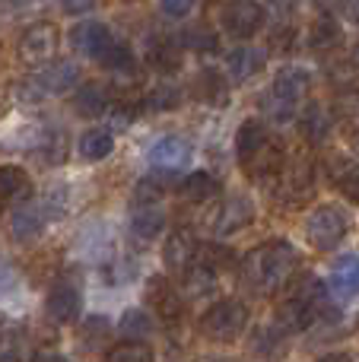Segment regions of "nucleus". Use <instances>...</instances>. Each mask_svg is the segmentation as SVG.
Instances as JSON below:
<instances>
[{
    "label": "nucleus",
    "mask_w": 359,
    "mask_h": 362,
    "mask_svg": "<svg viewBox=\"0 0 359 362\" xmlns=\"http://www.w3.org/2000/svg\"><path fill=\"white\" fill-rule=\"evenodd\" d=\"M296 267H299V255L290 242H283V238H277V242H264L261 248H254L245 261L248 280H252L258 289H264V293L280 289L293 276Z\"/></svg>",
    "instance_id": "nucleus-1"
},
{
    "label": "nucleus",
    "mask_w": 359,
    "mask_h": 362,
    "mask_svg": "<svg viewBox=\"0 0 359 362\" xmlns=\"http://www.w3.org/2000/svg\"><path fill=\"white\" fill-rule=\"evenodd\" d=\"M309 86H312V76L309 70L302 67H283L277 76H273V83L264 89V95H261V108H264V115L271 121H293L299 115V102L309 95Z\"/></svg>",
    "instance_id": "nucleus-2"
},
{
    "label": "nucleus",
    "mask_w": 359,
    "mask_h": 362,
    "mask_svg": "<svg viewBox=\"0 0 359 362\" xmlns=\"http://www.w3.org/2000/svg\"><path fill=\"white\" fill-rule=\"evenodd\" d=\"M347 232H350V216L337 204L315 206L309 213V219H305V242L315 251H334L347 238Z\"/></svg>",
    "instance_id": "nucleus-3"
},
{
    "label": "nucleus",
    "mask_w": 359,
    "mask_h": 362,
    "mask_svg": "<svg viewBox=\"0 0 359 362\" xmlns=\"http://www.w3.org/2000/svg\"><path fill=\"white\" fill-rule=\"evenodd\" d=\"M245 327H248V308L239 299H220L201 318L204 337L216 340V344H233L235 337L245 334Z\"/></svg>",
    "instance_id": "nucleus-4"
},
{
    "label": "nucleus",
    "mask_w": 359,
    "mask_h": 362,
    "mask_svg": "<svg viewBox=\"0 0 359 362\" xmlns=\"http://www.w3.org/2000/svg\"><path fill=\"white\" fill-rule=\"evenodd\" d=\"M261 25H264V6L261 4L235 0V4L223 6V29L239 42H248L252 35H258Z\"/></svg>",
    "instance_id": "nucleus-5"
},
{
    "label": "nucleus",
    "mask_w": 359,
    "mask_h": 362,
    "mask_svg": "<svg viewBox=\"0 0 359 362\" xmlns=\"http://www.w3.org/2000/svg\"><path fill=\"white\" fill-rule=\"evenodd\" d=\"M57 51V29L51 23H35L19 38V57L25 64H45Z\"/></svg>",
    "instance_id": "nucleus-6"
},
{
    "label": "nucleus",
    "mask_w": 359,
    "mask_h": 362,
    "mask_svg": "<svg viewBox=\"0 0 359 362\" xmlns=\"http://www.w3.org/2000/svg\"><path fill=\"white\" fill-rule=\"evenodd\" d=\"M146 302L156 308V315L165 321V325H178L184 318V299L175 286H172L165 276H153L146 283Z\"/></svg>",
    "instance_id": "nucleus-7"
},
{
    "label": "nucleus",
    "mask_w": 359,
    "mask_h": 362,
    "mask_svg": "<svg viewBox=\"0 0 359 362\" xmlns=\"http://www.w3.org/2000/svg\"><path fill=\"white\" fill-rule=\"evenodd\" d=\"M114 35L112 29H108L105 23H99V19H83V23H76V29L70 32V45H73L80 54L93 57V61H99L102 54H105L108 48H112Z\"/></svg>",
    "instance_id": "nucleus-8"
},
{
    "label": "nucleus",
    "mask_w": 359,
    "mask_h": 362,
    "mask_svg": "<svg viewBox=\"0 0 359 362\" xmlns=\"http://www.w3.org/2000/svg\"><path fill=\"white\" fill-rule=\"evenodd\" d=\"M328 286L341 302L356 299L359 296V255L356 251H347V255H341L334 264H331Z\"/></svg>",
    "instance_id": "nucleus-9"
},
{
    "label": "nucleus",
    "mask_w": 359,
    "mask_h": 362,
    "mask_svg": "<svg viewBox=\"0 0 359 362\" xmlns=\"http://www.w3.org/2000/svg\"><path fill=\"white\" fill-rule=\"evenodd\" d=\"M197 248H201V245L194 242V235H191L188 229H175L169 235V242H165V248H163L165 267H169L172 274H182L184 276L197 264Z\"/></svg>",
    "instance_id": "nucleus-10"
},
{
    "label": "nucleus",
    "mask_w": 359,
    "mask_h": 362,
    "mask_svg": "<svg viewBox=\"0 0 359 362\" xmlns=\"http://www.w3.org/2000/svg\"><path fill=\"white\" fill-rule=\"evenodd\" d=\"M254 216V206L248 197H242V194H235V197L223 200V206L216 210V216L210 219L213 223V232L216 235H229V232H239L242 226H248Z\"/></svg>",
    "instance_id": "nucleus-11"
},
{
    "label": "nucleus",
    "mask_w": 359,
    "mask_h": 362,
    "mask_svg": "<svg viewBox=\"0 0 359 362\" xmlns=\"http://www.w3.org/2000/svg\"><path fill=\"white\" fill-rule=\"evenodd\" d=\"M267 64V51L264 48H254V45H239L226 54V74L233 76L235 83H245L252 80L254 74H261Z\"/></svg>",
    "instance_id": "nucleus-12"
},
{
    "label": "nucleus",
    "mask_w": 359,
    "mask_h": 362,
    "mask_svg": "<svg viewBox=\"0 0 359 362\" xmlns=\"http://www.w3.org/2000/svg\"><path fill=\"white\" fill-rule=\"evenodd\" d=\"M45 315H48L54 325H70V321H76V315H80V293H76L70 283L54 286L48 293V299H45Z\"/></svg>",
    "instance_id": "nucleus-13"
},
{
    "label": "nucleus",
    "mask_w": 359,
    "mask_h": 362,
    "mask_svg": "<svg viewBox=\"0 0 359 362\" xmlns=\"http://www.w3.org/2000/svg\"><path fill=\"white\" fill-rule=\"evenodd\" d=\"M188 159H191V144L182 137H163L150 150V163L163 172L182 169V165H188Z\"/></svg>",
    "instance_id": "nucleus-14"
},
{
    "label": "nucleus",
    "mask_w": 359,
    "mask_h": 362,
    "mask_svg": "<svg viewBox=\"0 0 359 362\" xmlns=\"http://www.w3.org/2000/svg\"><path fill=\"white\" fill-rule=\"evenodd\" d=\"M146 64L163 74H172V70L182 67V48L172 35H150L146 38Z\"/></svg>",
    "instance_id": "nucleus-15"
},
{
    "label": "nucleus",
    "mask_w": 359,
    "mask_h": 362,
    "mask_svg": "<svg viewBox=\"0 0 359 362\" xmlns=\"http://www.w3.org/2000/svg\"><path fill=\"white\" fill-rule=\"evenodd\" d=\"M165 226V213L159 204H134V213H131V232L143 242L156 238Z\"/></svg>",
    "instance_id": "nucleus-16"
},
{
    "label": "nucleus",
    "mask_w": 359,
    "mask_h": 362,
    "mask_svg": "<svg viewBox=\"0 0 359 362\" xmlns=\"http://www.w3.org/2000/svg\"><path fill=\"white\" fill-rule=\"evenodd\" d=\"M299 134H302L309 144H322L324 137H328L331 131V112L324 105H318V102H309V105L302 108V115H299Z\"/></svg>",
    "instance_id": "nucleus-17"
},
{
    "label": "nucleus",
    "mask_w": 359,
    "mask_h": 362,
    "mask_svg": "<svg viewBox=\"0 0 359 362\" xmlns=\"http://www.w3.org/2000/svg\"><path fill=\"white\" fill-rule=\"evenodd\" d=\"M194 95L201 102H207V105H226V102H229L226 76H223L220 70H213V67L201 70V74H197V80H194Z\"/></svg>",
    "instance_id": "nucleus-18"
},
{
    "label": "nucleus",
    "mask_w": 359,
    "mask_h": 362,
    "mask_svg": "<svg viewBox=\"0 0 359 362\" xmlns=\"http://www.w3.org/2000/svg\"><path fill=\"white\" fill-rule=\"evenodd\" d=\"M178 194H182L188 204H207L220 194V181H216L210 172H191V175L182 178L178 185Z\"/></svg>",
    "instance_id": "nucleus-19"
},
{
    "label": "nucleus",
    "mask_w": 359,
    "mask_h": 362,
    "mask_svg": "<svg viewBox=\"0 0 359 362\" xmlns=\"http://www.w3.org/2000/svg\"><path fill=\"white\" fill-rule=\"evenodd\" d=\"M108 102H112V93H108L102 83H86V86H80L73 93V108H76V115H83V118L102 115L108 108Z\"/></svg>",
    "instance_id": "nucleus-20"
},
{
    "label": "nucleus",
    "mask_w": 359,
    "mask_h": 362,
    "mask_svg": "<svg viewBox=\"0 0 359 362\" xmlns=\"http://www.w3.org/2000/svg\"><path fill=\"white\" fill-rule=\"evenodd\" d=\"M331 181L350 204H359V159H334L331 163Z\"/></svg>",
    "instance_id": "nucleus-21"
},
{
    "label": "nucleus",
    "mask_w": 359,
    "mask_h": 362,
    "mask_svg": "<svg viewBox=\"0 0 359 362\" xmlns=\"http://www.w3.org/2000/svg\"><path fill=\"white\" fill-rule=\"evenodd\" d=\"M45 226V206L42 204H25L19 206L16 213H13V235L19 238V242H29V238H35L38 232H42Z\"/></svg>",
    "instance_id": "nucleus-22"
},
{
    "label": "nucleus",
    "mask_w": 359,
    "mask_h": 362,
    "mask_svg": "<svg viewBox=\"0 0 359 362\" xmlns=\"http://www.w3.org/2000/svg\"><path fill=\"white\" fill-rule=\"evenodd\" d=\"M309 45H312V51H318V54H328V51L341 48V45H343V29H341V23H337V19H331V16L318 19V23L312 25Z\"/></svg>",
    "instance_id": "nucleus-23"
},
{
    "label": "nucleus",
    "mask_w": 359,
    "mask_h": 362,
    "mask_svg": "<svg viewBox=\"0 0 359 362\" xmlns=\"http://www.w3.org/2000/svg\"><path fill=\"white\" fill-rule=\"evenodd\" d=\"M29 191V181H25V172L19 165H0V213L19 200Z\"/></svg>",
    "instance_id": "nucleus-24"
},
{
    "label": "nucleus",
    "mask_w": 359,
    "mask_h": 362,
    "mask_svg": "<svg viewBox=\"0 0 359 362\" xmlns=\"http://www.w3.org/2000/svg\"><path fill=\"white\" fill-rule=\"evenodd\" d=\"M112 150H114V137H112V131H105V127H93V131H86L80 137V156L89 159V163L105 159Z\"/></svg>",
    "instance_id": "nucleus-25"
},
{
    "label": "nucleus",
    "mask_w": 359,
    "mask_h": 362,
    "mask_svg": "<svg viewBox=\"0 0 359 362\" xmlns=\"http://www.w3.org/2000/svg\"><path fill=\"white\" fill-rule=\"evenodd\" d=\"M76 80H80V70L70 61H61V64H54V67H48L45 74H38V83H42L48 93H67Z\"/></svg>",
    "instance_id": "nucleus-26"
},
{
    "label": "nucleus",
    "mask_w": 359,
    "mask_h": 362,
    "mask_svg": "<svg viewBox=\"0 0 359 362\" xmlns=\"http://www.w3.org/2000/svg\"><path fill=\"white\" fill-rule=\"evenodd\" d=\"M118 331L124 334L127 340H134V344H143V340L153 334V318L143 312V308H127V312L121 315Z\"/></svg>",
    "instance_id": "nucleus-27"
},
{
    "label": "nucleus",
    "mask_w": 359,
    "mask_h": 362,
    "mask_svg": "<svg viewBox=\"0 0 359 362\" xmlns=\"http://www.w3.org/2000/svg\"><path fill=\"white\" fill-rule=\"evenodd\" d=\"M197 264L207 267L210 274H220V270L235 267V251L226 248V245H216V242L201 245V248H197Z\"/></svg>",
    "instance_id": "nucleus-28"
},
{
    "label": "nucleus",
    "mask_w": 359,
    "mask_h": 362,
    "mask_svg": "<svg viewBox=\"0 0 359 362\" xmlns=\"http://www.w3.org/2000/svg\"><path fill=\"white\" fill-rule=\"evenodd\" d=\"M283 346H286V334L277 325H267L254 334V353L261 359H280L283 356Z\"/></svg>",
    "instance_id": "nucleus-29"
},
{
    "label": "nucleus",
    "mask_w": 359,
    "mask_h": 362,
    "mask_svg": "<svg viewBox=\"0 0 359 362\" xmlns=\"http://www.w3.org/2000/svg\"><path fill=\"white\" fill-rule=\"evenodd\" d=\"M99 64L105 70H112V74H131L134 67H137V61H134V51H131V45H124V42H118L114 38L112 42V48L105 51V54L99 57Z\"/></svg>",
    "instance_id": "nucleus-30"
},
{
    "label": "nucleus",
    "mask_w": 359,
    "mask_h": 362,
    "mask_svg": "<svg viewBox=\"0 0 359 362\" xmlns=\"http://www.w3.org/2000/svg\"><path fill=\"white\" fill-rule=\"evenodd\" d=\"M182 42L188 45L191 51H197V54H216V51H220V32L210 29V25H194Z\"/></svg>",
    "instance_id": "nucleus-31"
},
{
    "label": "nucleus",
    "mask_w": 359,
    "mask_h": 362,
    "mask_svg": "<svg viewBox=\"0 0 359 362\" xmlns=\"http://www.w3.org/2000/svg\"><path fill=\"white\" fill-rule=\"evenodd\" d=\"M178 102H182V89L172 86V83H163V86L150 89V93L143 95V105L150 108V112H169Z\"/></svg>",
    "instance_id": "nucleus-32"
},
{
    "label": "nucleus",
    "mask_w": 359,
    "mask_h": 362,
    "mask_svg": "<svg viewBox=\"0 0 359 362\" xmlns=\"http://www.w3.org/2000/svg\"><path fill=\"white\" fill-rule=\"evenodd\" d=\"M112 325L105 318H86V325L80 327V344H86V350H102L108 344Z\"/></svg>",
    "instance_id": "nucleus-33"
},
{
    "label": "nucleus",
    "mask_w": 359,
    "mask_h": 362,
    "mask_svg": "<svg viewBox=\"0 0 359 362\" xmlns=\"http://www.w3.org/2000/svg\"><path fill=\"white\" fill-rule=\"evenodd\" d=\"M105 362H153V350L146 344H134V340H124V344H114L108 350Z\"/></svg>",
    "instance_id": "nucleus-34"
},
{
    "label": "nucleus",
    "mask_w": 359,
    "mask_h": 362,
    "mask_svg": "<svg viewBox=\"0 0 359 362\" xmlns=\"http://www.w3.org/2000/svg\"><path fill=\"white\" fill-rule=\"evenodd\" d=\"M184 283H188V293L191 296H207L210 289H213V283H216V274H210L207 267L194 264V267L184 274Z\"/></svg>",
    "instance_id": "nucleus-35"
},
{
    "label": "nucleus",
    "mask_w": 359,
    "mask_h": 362,
    "mask_svg": "<svg viewBox=\"0 0 359 362\" xmlns=\"http://www.w3.org/2000/svg\"><path fill=\"white\" fill-rule=\"evenodd\" d=\"M296 42H299V32H296V25H290V23H280V25H273V32H271V48H273V51H280V54H286V51H293V48H296Z\"/></svg>",
    "instance_id": "nucleus-36"
},
{
    "label": "nucleus",
    "mask_w": 359,
    "mask_h": 362,
    "mask_svg": "<svg viewBox=\"0 0 359 362\" xmlns=\"http://www.w3.org/2000/svg\"><path fill=\"white\" fill-rule=\"evenodd\" d=\"M191 10H194V4H188V0H165V4H159V13L169 19H184L191 16Z\"/></svg>",
    "instance_id": "nucleus-37"
},
{
    "label": "nucleus",
    "mask_w": 359,
    "mask_h": 362,
    "mask_svg": "<svg viewBox=\"0 0 359 362\" xmlns=\"http://www.w3.org/2000/svg\"><path fill=\"white\" fill-rule=\"evenodd\" d=\"M32 362H70V359L61 356V353H54V350H45V353H35V359Z\"/></svg>",
    "instance_id": "nucleus-38"
},
{
    "label": "nucleus",
    "mask_w": 359,
    "mask_h": 362,
    "mask_svg": "<svg viewBox=\"0 0 359 362\" xmlns=\"http://www.w3.org/2000/svg\"><path fill=\"white\" fill-rule=\"evenodd\" d=\"M64 10L67 13H89L93 10V4H64Z\"/></svg>",
    "instance_id": "nucleus-39"
},
{
    "label": "nucleus",
    "mask_w": 359,
    "mask_h": 362,
    "mask_svg": "<svg viewBox=\"0 0 359 362\" xmlns=\"http://www.w3.org/2000/svg\"><path fill=\"white\" fill-rule=\"evenodd\" d=\"M318 362H353L347 356V353H331V356H324V359H318Z\"/></svg>",
    "instance_id": "nucleus-40"
},
{
    "label": "nucleus",
    "mask_w": 359,
    "mask_h": 362,
    "mask_svg": "<svg viewBox=\"0 0 359 362\" xmlns=\"http://www.w3.org/2000/svg\"><path fill=\"white\" fill-rule=\"evenodd\" d=\"M350 137H353L356 150H359V121H353V127H350Z\"/></svg>",
    "instance_id": "nucleus-41"
}]
</instances>
